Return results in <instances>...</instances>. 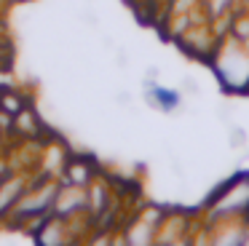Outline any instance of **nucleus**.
<instances>
[{
  "label": "nucleus",
  "instance_id": "obj_1",
  "mask_svg": "<svg viewBox=\"0 0 249 246\" xmlns=\"http://www.w3.org/2000/svg\"><path fill=\"white\" fill-rule=\"evenodd\" d=\"M27 187H30V179L24 174H17V171H11L6 179H0V219H6L17 209V203L22 201Z\"/></svg>",
  "mask_w": 249,
  "mask_h": 246
},
{
  "label": "nucleus",
  "instance_id": "obj_2",
  "mask_svg": "<svg viewBox=\"0 0 249 246\" xmlns=\"http://www.w3.org/2000/svg\"><path fill=\"white\" fill-rule=\"evenodd\" d=\"M94 179V169L86 158H67L62 169V182H70L78 187H89Z\"/></svg>",
  "mask_w": 249,
  "mask_h": 246
},
{
  "label": "nucleus",
  "instance_id": "obj_3",
  "mask_svg": "<svg viewBox=\"0 0 249 246\" xmlns=\"http://www.w3.org/2000/svg\"><path fill=\"white\" fill-rule=\"evenodd\" d=\"M247 206H249V182L244 179L231 182L220 201V211H233V209H247Z\"/></svg>",
  "mask_w": 249,
  "mask_h": 246
},
{
  "label": "nucleus",
  "instance_id": "obj_4",
  "mask_svg": "<svg viewBox=\"0 0 249 246\" xmlns=\"http://www.w3.org/2000/svg\"><path fill=\"white\" fill-rule=\"evenodd\" d=\"M150 96L153 102H156L158 107H161V110H172V107H177V102H179V96L174 94V91H166V88H153V94H147Z\"/></svg>",
  "mask_w": 249,
  "mask_h": 246
},
{
  "label": "nucleus",
  "instance_id": "obj_5",
  "mask_svg": "<svg viewBox=\"0 0 249 246\" xmlns=\"http://www.w3.org/2000/svg\"><path fill=\"white\" fill-rule=\"evenodd\" d=\"M11 171L14 169H11V163H8V158H6V155H0V179H6Z\"/></svg>",
  "mask_w": 249,
  "mask_h": 246
}]
</instances>
